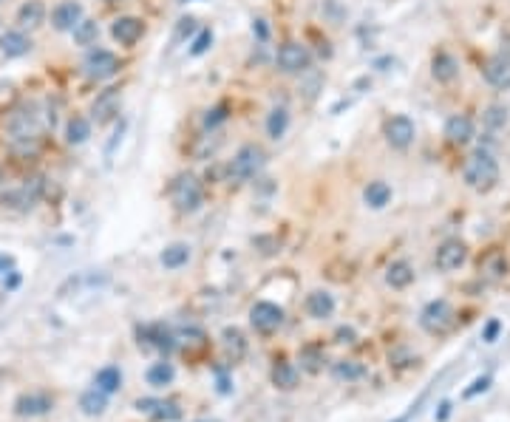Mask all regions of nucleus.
I'll return each mask as SVG.
<instances>
[{
	"mask_svg": "<svg viewBox=\"0 0 510 422\" xmlns=\"http://www.w3.org/2000/svg\"><path fill=\"white\" fill-rule=\"evenodd\" d=\"M332 374H335L337 380L354 383V380H360L363 374H366V366L357 363V360H337V363L332 366Z\"/></svg>",
	"mask_w": 510,
	"mask_h": 422,
	"instance_id": "nucleus-32",
	"label": "nucleus"
},
{
	"mask_svg": "<svg viewBox=\"0 0 510 422\" xmlns=\"http://www.w3.org/2000/svg\"><path fill=\"white\" fill-rule=\"evenodd\" d=\"M201 198H204V190H201V182L193 176V173H179L170 184V201L179 213H193V210L201 207Z\"/></svg>",
	"mask_w": 510,
	"mask_h": 422,
	"instance_id": "nucleus-4",
	"label": "nucleus"
},
{
	"mask_svg": "<svg viewBox=\"0 0 510 422\" xmlns=\"http://www.w3.org/2000/svg\"><path fill=\"white\" fill-rule=\"evenodd\" d=\"M275 65H278V72H283V74H304V72H309V65H312V51L304 43H283L278 48Z\"/></svg>",
	"mask_w": 510,
	"mask_h": 422,
	"instance_id": "nucleus-7",
	"label": "nucleus"
},
{
	"mask_svg": "<svg viewBox=\"0 0 510 422\" xmlns=\"http://www.w3.org/2000/svg\"><path fill=\"white\" fill-rule=\"evenodd\" d=\"M227 119V105H215V108H210L207 111V116H204V128H215V125H222Z\"/></svg>",
	"mask_w": 510,
	"mask_h": 422,
	"instance_id": "nucleus-38",
	"label": "nucleus"
},
{
	"mask_svg": "<svg viewBox=\"0 0 510 422\" xmlns=\"http://www.w3.org/2000/svg\"><path fill=\"white\" fill-rule=\"evenodd\" d=\"M142 34H145V23H142L139 18L125 15V18H116V20L111 23V37H114L119 46H136Z\"/></svg>",
	"mask_w": 510,
	"mask_h": 422,
	"instance_id": "nucleus-17",
	"label": "nucleus"
},
{
	"mask_svg": "<svg viewBox=\"0 0 510 422\" xmlns=\"http://www.w3.org/2000/svg\"><path fill=\"white\" fill-rule=\"evenodd\" d=\"M479 275L488 280V284H499V280L507 275V258L502 250H490L479 258Z\"/></svg>",
	"mask_w": 510,
	"mask_h": 422,
	"instance_id": "nucleus-19",
	"label": "nucleus"
},
{
	"mask_svg": "<svg viewBox=\"0 0 510 422\" xmlns=\"http://www.w3.org/2000/svg\"><path fill=\"white\" fill-rule=\"evenodd\" d=\"M210 46H213V32H210V29H204V32H199V37H196V43H193L190 54H193V57H201Z\"/></svg>",
	"mask_w": 510,
	"mask_h": 422,
	"instance_id": "nucleus-39",
	"label": "nucleus"
},
{
	"mask_svg": "<svg viewBox=\"0 0 510 422\" xmlns=\"http://www.w3.org/2000/svg\"><path fill=\"white\" fill-rule=\"evenodd\" d=\"M443 133H445V142H448V145L465 148L471 139H474V119H471L468 114H454V116H448Z\"/></svg>",
	"mask_w": 510,
	"mask_h": 422,
	"instance_id": "nucleus-14",
	"label": "nucleus"
},
{
	"mask_svg": "<svg viewBox=\"0 0 510 422\" xmlns=\"http://www.w3.org/2000/svg\"><path fill=\"white\" fill-rule=\"evenodd\" d=\"M499 329H502V323H499V320H490V323L485 326L482 340H485V343H493V340H496V334H499Z\"/></svg>",
	"mask_w": 510,
	"mask_h": 422,
	"instance_id": "nucleus-41",
	"label": "nucleus"
},
{
	"mask_svg": "<svg viewBox=\"0 0 510 422\" xmlns=\"http://www.w3.org/2000/svg\"><path fill=\"white\" fill-rule=\"evenodd\" d=\"M18 29L20 32H34V29H40L43 26V20H46V6H43V0H26V4L18 9Z\"/></svg>",
	"mask_w": 510,
	"mask_h": 422,
	"instance_id": "nucleus-20",
	"label": "nucleus"
},
{
	"mask_svg": "<svg viewBox=\"0 0 510 422\" xmlns=\"http://www.w3.org/2000/svg\"><path fill=\"white\" fill-rule=\"evenodd\" d=\"M499 176H502V170H499V162L493 159V154H488V151H474L465 162H462V179H465V184L471 187V190H476V193H490L496 184H499Z\"/></svg>",
	"mask_w": 510,
	"mask_h": 422,
	"instance_id": "nucleus-1",
	"label": "nucleus"
},
{
	"mask_svg": "<svg viewBox=\"0 0 510 422\" xmlns=\"http://www.w3.org/2000/svg\"><path fill=\"white\" fill-rule=\"evenodd\" d=\"M485 125H488L490 130L504 128V125H507V108H504V105H490V108L485 111Z\"/></svg>",
	"mask_w": 510,
	"mask_h": 422,
	"instance_id": "nucleus-37",
	"label": "nucleus"
},
{
	"mask_svg": "<svg viewBox=\"0 0 510 422\" xmlns=\"http://www.w3.org/2000/svg\"><path fill=\"white\" fill-rule=\"evenodd\" d=\"M173 366L170 363H154L151 369H148V383L151 386H168L170 380H173Z\"/></svg>",
	"mask_w": 510,
	"mask_h": 422,
	"instance_id": "nucleus-35",
	"label": "nucleus"
},
{
	"mask_svg": "<svg viewBox=\"0 0 510 422\" xmlns=\"http://www.w3.org/2000/svg\"><path fill=\"white\" fill-rule=\"evenodd\" d=\"M80 408H83V414H88V416H100V414L108 408V394H105L102 388H91V391H86V394L80 397Z\"/></svg>",
	"mask_w": 510,
	"mask_h": 422,
	"instance_id": "nucleus-28",
	"label": "nucleus"
},
{
	"mask_svg": "<svg viewBox=\"0 0 510 422\" xmlns=\"http://www.w3.org/2000/svg\"><path fill=\"white\" fill-rule=\"evenodd\" d=\"M0 4H6V0H0Z\"/></svg>",
	"mask_w": 510,
	"mask_h": 422,
	"instance_id": "nucleus-45",
	"label": "nucleus"
},
{
	"mask_svg": "<svg viewBox=\"0 0 510 422\" xmlns=\"http://www.w3.org/2000/svg\"><path fill=\"white\" fill-rule=\"evenodd\" d=\"M255 32H258V37L261 40H267V20H255V26H253Z\"/></svg>",
	"mask_w": 510,
	"mask_h": 422,
	"instance_id": "nucleus-42",
	"label": "nucleus"
},
{
	"mask_svg": "<svg viewBox=\"0 0 510 422\" xmlns=\"http://www.w3.org/2000/svg\"><path fill=\"white\" fill-rule=\"evenodd\" d=\"M88 136H91V119H86L80 114L68 116V122H65V142L68 145H83V142H88Z\"/></svg>",
	"mask_w": 510,
	"mask_h": 422,
	"instance_id": "nucleus-24",
	"label": "nucleus"
},
{
	"mask_svg": "<svg viewBox=\"0 0 510 422\" xmlns=\"http://www.w3.org/2000/svg\"><path fill=\"white\" fill-rule=\"evenodd\" d=\"M431 74L436 83L443 86H451L459 80V60L451 54V51H436L434 60H431Z\"/></svg>",
	"mask_w": 510,
	"mask_h": 422,
	"instance_id": "nucleus-16",
	"label": "nucleus"
},
{
	"mask_svg": "<svg viewBox=\"0 0 510 422\" xmlns=\"http://www.w3.org/2000/svg\"><path fill=\"white\" fill-rule=\"evenodd\" d=\"M307 312H309L312 318L323 320V318H329V315L335 312V298H332L329 292H323V290H315V292H309V298H307Z\"/></svg>",
	"mask_w": 510,
	"mask_h": 422,
	"instance_id": "nucleus-25",
	"label": "nucleus"
},
{
	"mask_svg": "<svg viewBox=\"0 0 510 422\" xmlns=\"http://www.w3.org/2000/svg\"><path fill=\"white\" fill-rule=\"evenodd\" d=\"M457 323V315H454V306L448 301H431L422 312H420V326L428 332V334H448Z\"/></svg>",
	"mask_w": 510,
	"mask_h": 422,
	"instance_id": "nucleus-5",
	"label": "nucleus"
},
{
	"mask_svg": "<svg viewBox=\"0 0 510 422\" xmlns=\"http://www.w3.org/2000/svg\"><path fill=\"white\" fill-rule=\"evenodd\" d=\"M105 4H116V0H105Z\"/></svg>",
	"mask_w": 510,
	"mask_h": 422,
	"instance_id": "nucleus-44",
	"label": "nucleus"
},
{
	"mask_svg": "<svg viewBox=\"0 0 510 422\" xmlns=\"http://www.w3.org/2000/svg\"><path fill=\"white\" fill-rule=\"evenodd\" d=\"M43 193H46V179L32 176V179H26V184L0 193V204L6 210H15V213H29V210H34V204L43 198Z\"/></svg>",
	"mask_w": 510,
	"mask_h": 422,
	"instance_id": "nucleus-3",
	"label": "nucleus"
},
{
	"mask_svg": "<svg viewBox=\"0 0 510 422\" xmlns=\"http://www.w3.org/2000/svg\"><path fill=\"white\" fill-rule=\"evenodd\" d=\"M54 408V397L43 394V391H29V394H20L15 400V414L18 416H43Z\"/></svg>",
	"mask_w": 510,
	"mask_h": 422,
	"instance_id": "nucleus-15",
	"label": "nucleus"
},
{
	"mask_svg": "<svg viewBox=\"0 0 510 422\" xmlns=\"http://www.w3.org/2000/svg\"><path fill=\"white\" fill-rule=\"evenodd\" d=\"M71 34H74V43H77V46H94V43L100 40V23L83 18V20L77 23V29L71 32Z\"/></svg>",
	"mask_w": 510,
	"mask_h": 422,
	"instance_id": "nucleus-33",
	"label": "nucleus"
},
{
	"mask_svg": "<svg viewBox=\"0 0 510 422\" xmlns=\"http://www.w3.org/2000/svg\"><path fill=\"white\" fill-rule=\"evenodd\" d=\"M250 323H253L258 332L269 334V332H275V329L283 323V309L275 306V304H269V301H258V304L250 309Z\"/></svg>",
	"mask_w": 510,
	"mask_h": 422,
	"instance_id": "nucleus-13",
	"label": "nucleus"
},
{
	"mask_svg": "<svg viewBox=\"0 0 510 422\" xmlns=\"http://www.w3.org/2000/svg\"><path fill=\"white\" fill-rule=\"evenodd\" d=\"M4 133L15 148H29V142H37L40 139L37 114L32 108H15L4 122Z\"/></svg>",
	"mask_w": 510,
	"mask_h": 422,
	"instance_id": "nucleus-2",
	"label": "nucleus"
},
{
	"mask_svg": "<svg viewBox=\"0 0 510 422\" xmlns=\"http://www.w3.org/2000/svg\"><path fill=\"white\" fill-rule=\"evenodd\" d=\"M363 201H366L372 210H383L391 201V187L386 182H369V187L363 190Z\"/></svg>",
	"mask_w": 510,
	"mask_h": 422,
	"instance_id": "nucleus-27",
	"label": "nucleus"
},
{
	"mask_svg": "<svg viewBox=\"0 0 510 422\" xmlns=\"http://www.w3.org/2000/svg\"><path fill=\"white\" fill-rule=\"evenodd\" d=\"M482 74H485V80H488L493 88L507 91V88H510V54L499 51V54L488 57L485 65H482Z\"/></svg>",
	"mask_w": 510,
	"mask_h": 422,
	"instance_id": "nucleus-12",
	"label": "nucleus"
},
{
	"mask_svg": "<svg viewBox=\"0 0 510 422\" xmlns=\"http://www.w3.org/2000/svg\"><path fill=\"white\" fill-rule=\"evenodd\" d=\"M222 343H224V351L233 358V360H241L244 351H247V340H244V332L236 329V326H227L222 332Z\"/></svg>",
	"mask_w": 510,
	"mask_h": 422,
	"instance_id": "nucleus-26",
	"label": "nucleus"
},
{
	"mask_svg": "<svg viewBox=\"0 0 510 422\" xmlns=\"http://www.w3.org/2000/svg\"><path fill=\"white\" fill-rule=\"evenodd\" d=\"M119 386H122V374H119V369L105 366L102 372H97V388H102L105 394L119 391Z\"/></svg>",
	"mask_w": 510,
	"mask_h": 422,
	"instance_id": "nucleus-34",
	"label": "nucleus"
},
{
	"mask_svg": "<svg viewBox=\"0 0 510 422\" xmlns=\"http://www.w3.org/2000/svg\"><path fill=\"white\" fill-rule=\"evenodd\" d=\"M286 128H289V111L286 108H272L269 111V116H267V133H269V139H283V133H286Z\"/></svg>",
	"mask_w": 510,
	"mask_h": 422,
	"instance_id": "nucleus-31",
	"label": "nucleus"
},
{
	"mask_svg": "<svg viewBox=\"0 0 510 422\" xmlns=\"http://www.w3.org/2000/svg\"><path fill=\"white\" fill-rule=\"evenodd\" d=\"M272 383L281 388V391H293L298 386V369L293 363H278L272 369Z\"/></svg>",
	"mask_w": 510,
	"mask_h": 422,
	"instance_id": "nucleus-30",
	"label": "nucleus"
},
{
	"mask_svg": "<svg viewBox=\"0 0 510 422\" xmlns=\"http://www.w3.org/2000/svg\"><path fill=\"white\" fill-rule=\"evenodd\" d=\"M83 68H86V74H88L91 80H111L114 74H119V60H116V54L108 51V48H94V51L86 57Z\"/></svg>",
	"mask_w": 510,
	"mask_h": 422,
	"instance_id": "nucleus-10",
	"label": "nucleus"
},
{
	"mask_svg": "<svg viewBox=\"0 0 510 422\" xmlns=\"http://www.w3.org/2000/svg\"><path fill=\"white\" fill-rule=\"evenodd\" d=\"M80 20H83V6L77 0H62V4L51 12V23L57 32H74Z\"/></svg>",
	"mask_w": 510,
	"mask_h": 422,
	"instance_id": "nucleus-18",
	"label": "nucleus"
},
{
	"mask_svg": "<svg viewBox=\"0 0 510 422\" xmlns=\"http://www.w3.org/2000/svg\"><path fill=\"white\" fill-rule=\"evenodd\" d=\"M187 261H190V247L182 244V241L165 247V252H162V266H165V269H179V266H184Z\"/></svg>",
	"mask_w": 510,
	"mask_h": 422,
	"instance_id": "nucleus-29",
	"label": "nucleus"
},
{
	"mask_svg": "<svg viewBox=\"0 0 510 422\" xmlns=\"http://www.w3.org/2000/svg\"><path fill=\"white\" fill-rule=\"evenodd\" d=\"M301 363H304V369L307 372H321L323 369V351L321 348H315V346H309V348H304L301 351Z\"/></svg>",
	"mask_w": 510,
	"mask_h": 422,
	"instance_id": "nucleus-36",
	"label": "nucleus"
},
{
	"mask_svg": "<svg viewBox=\"0 0 510 422\" xmlns=\"http://www.w3.org/2000/svg\"><path fill=\"white\" fill-rule=\"evenodd\" d=\"M119 108H122V94H119V88H105V91H100L97 100L91 102V119H94L97 125H108V122L119 114Z\"/></svg>",
	"mask_w": 510,
	"mask_h": 422,
	"instance_id": "nucleus-11",
	"label": "nucleus"
},
{
	"mask_svg": "<svg viewBox=\"0 0 510 422\" xmlns=\"http://www.w3.org/2000/svg\"><path fill=\"white\" fill-rule=\"evenodd\" d=\"M199 422H218V419H199Z\"/></svg>",
	"mask_w": 510,
	"mask_h": 422,
	"instance_id": "nucleus-43",
	"label": "nucleus"
},
{
	"mask_svg": "<svg viewBox=\"0 0 510 422\" xmlns=\"http://www.w3.org/2000/svg\"><path fill=\"white\" fill-rule=\"evenodd\" d=\"M264 165H267L264 148H261V145H244V148L236 154L233 165H230V176H233L236 182H247V179H255V176L261 173Z\"/></svg>",
	"mask_w": 510,
	"mask_h": 422,
	"instance_id": "nucleus-6",
	"label": "nucleus"
},
{
	"mask_svg": "<svg viewBox=\"0 0 510 422\" xmlns=\"http://www.w3.org/2000/svg\"><path fill=\"white\" fill-rule=\"evenodd\" d=\"M136 408L145 414H154L156 419H170V422L182 416V408L176 402H168V400H139Z\"/></svg>",
	"mask_w": 510,
	"mask_h": 422,
	"instance_id": "nucleus-23",
	"label": "nucleus"
},
{
	"mask_svg": "<svg viewBox=\"0 0 510 422\" xmlns=\"http://www.w3.org/2000/svg\"><path fill=\"white\" fill-rule=\"evenodd\" d=\"M29 51H32V40H29L26 32H20V29H12V32H6L4 37H0V54L9 57V60L26 57Z\"/></svg>",
	"mask_w": 510,
	"mask_h": 422,
	"instance_id": "nucleus-21",
	"label": "nucleus"
},
{
	"mask_svg": "<svg viewBox=\"0 0 510 422\" xmlns=\"http://www.w3.org/2000/svg\"><path fill=\"white\" fill-rule=\"evenodd\" d=\"M468 261V244L459 238H445L434 252V264L440 272H457Z\"/></svg>",
	"mask_w": 510,
	"mask_h": 422,
	"instance_id": "nucleus-9",
	"label": "nucleus"
},
{
	"mask_svg": "<svg viewBox=\"0 0 510 422\" xmlns=\"http://www.w3.org/2000/svg\"><path fill=\"white\" fill-rule=\"evenodd\" d=\"M383 136H386V142H389L394 151H405V148H411V142H414L417 128H414L411 116L397 114V116H389V119H386Z\"/></svg>",
	"mask_w": 510,
	"mask_h": 422,
	"instance_id": "nucleus-8",
	"label": "nucleus"
},
{
	"mask_svg": "<svg viewBox=\"0 0 510 422\" xmlns=\"http://www.w3.org/2000/svg\"><path fill=\"white\" fill-rule=\"evenodd\" d=\"M414 266L408 264V261H394V264H389V269H386V284L391 287V290H408L411 284H414Z\"/></svg>",
	"mask_w": 510,
	"mask_h": 422,
	"instance_id": "nucleus-22",
	"label": "nucleus"
},
{
	"mask_svg": "<svg viewBox=\"0 0 510 422\" xmlns=\"http://www.w3.org/2000/svg\"><path fill=\"white\" fill-rule=\"evenodd\" d=\"M488 386H490V377H476L474 383H471V388H465V400H471V397H476L479 391H488Z\"/></svg>",
	"mask_w": 510,
	"mask_h": 422,
	"instance_id": "nucleus-40",
	"label": "nucleus"
}]
</instances>
